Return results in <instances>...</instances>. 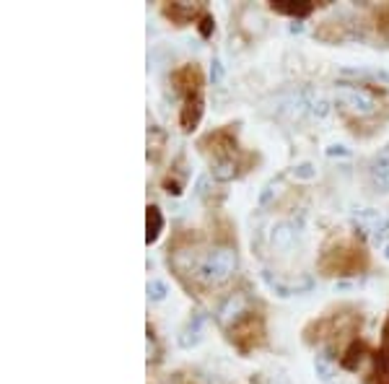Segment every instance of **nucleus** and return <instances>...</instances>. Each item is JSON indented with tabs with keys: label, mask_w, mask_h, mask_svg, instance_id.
Listing matches in <instances>:
<instances>
[{
	"label": "nucleus",
	"mask_w": 389,
	"mask_h": 384,
	"mask_svg": "<svg viewBox=\"0 0 389 384\" xmlns=\"http://www.w3.org/2000/svg\"><path fill=\"white\" fill-rule=\"evenodd\" d=\"M233 270H236V252L231 247H215L200 260L197 278L208 286H218L233 276Z\"/></svg>",
	"instance_id": "obj_1"
},
{
	"label": "nucleus",
	"mask_w": 389,
	"mask_h": 384,
	"mask_svg": "<svg viewBox=\"0 0 389 384\" xmlns=\"http://www.w3.org/2000/svg\"><path fill=\"white\" fill-rule=\"evenodd\" d=\"M335 97H338V104L345 107L350 115H356V117H369V115H374L376 107H379L374 94H369V91L361 89V86H353V83L338 86Z\"/></svg>",
	"instance_id": "obj_2"
},
{
	"label": "nucleus",
	"mask_w": 389,
	"mask_h": 384,
	"mask_svg": "<svg viewBox=\"0 0 389 384\" xmlns=\"http://www.w3.org/2000/svg\"><path fill=\"white\" fill-rule=\"evenodd\" d=\"M247 306H249L247 296H244V294H231L224 301V304H221V309H218V319H221V325L229 327L231 322H239V319H242V315H247Z\"/></svg>",
	"instance_id": "obj_3"
},
{
	"label": "nucleus",
	"mask_w": 389,
	"mask_h": 384,
	"mask_svg": "<svg viewBox=\"0 0 389 384\" xmlns=\"http://www.w3.org/2000/svg\"><path fill=\"white\" fill-rule=\"evenodd\" d=\"M369 174H371L374 187H379L381 192H389V146L381 151L379 156L374 158Z\"/></svg>",
	"instance_id": "obj_4"
},
{
	"label": "nucleus",
	"mask_w": 389,
	"mask_h": 384,
	"mask_svg": "<svg viewBox=\"0 0 389 384\" xmlns=\"http://www.w3.org/2000/svg\"><path fill=\"white\" fill-rule=\"evenodd\" d=\"M200 340H203V317L197 315L194 319H190L185 330L179 333V345H182L185 351H190V348H194Z\"/></svg>",
	"instance_id": "obj_5"
},
{
	"label": "nucleus",
	"mask_w": 389,
	"mask_h": 384,
	"mask_svg": "<svg viewBox=\"0 0 389 384\" xmlns=\"http://www.w3.org/2000/svg\"><path fill=\"white\" fill-rule=\"evenodd\" d=\"M296 242V228L291 224H278V226L272 228V247L275 249H281V252H288Z\"/></svg>",
	"instance_id": "obj_6"
},
{
	"label": "nucleus",
	"mask_w": 389,
	"mask_h": 384,
	"mask_svg": "<svg viewBox=\"0 0 389 384\" xmlns=\"http://www.w3.org/2000/svg\"><path fill=\"white\" fill-rule=\"evenodd\" d=\"M146 226H148V234H146V242H156L158 234H161V228H164V218H161V210L156 206L148 208V216H146Z\"/></svg>",
	"instance_id": "obj_7"
},
{
	"label": "nucleus",
	"mask_w": 389,
	"mask_h": 384,
	"mask_svg": "<svg viewBox=\"0 0 389 384\" xmlns=\"http://www.w3.org/2000/svg\"><path fill=\"white\" fill-rule=\"evenodd\" d=\"M314 372H317V376H320V382L332 384V376H335V372H332L330 356H327V353H317V356H314Z\"/></svg>",
	"instance_id": "obj_8"
},
{
	"label": "nucleus",
	"mask_w": 389,
	"mask_h": 384,
	"mask_svg": "<svg viewBox=\"0 0 389 384\" xmlns=\"http://www.w3.org/2000/svg\"><path fill=\"white\" fill-rule=\"evenodd\" d=\"M306 107H309V112L314 115V117H327L330 115V101L322 97V94H309V99H306Z\"/></svg>",
	"instance_id": "obj_9"
},
{
	"label": "nucleus",
	"mask_w": 389,
	"mask_h": 384,
	"mask_svg": "<svg viewBox=\"0 0 389 384\" xmlns=\"http://www.w3.org/2000/svg\"><path fill=\"white\" fill-rule=\"evenodd\" d=\"M233 174H236V164L231 158H224L213 167V179H218V182H229V179H233Z\"/></svg>",
	"instance_id": "obj_10"
},
{
	"label": "nucleus",
	"mask_w": 389,
	"mask_h": 384,
	"mask_svg": "<svg viewBox=\"0 0 389 384\" xmlns=\"http://www.w3.org/2000/svg\"><path fill=\"white\" fill-rule=\"evenodd\" d=\"M291 177L301 179V182H309V179L317 177V167H314L311 161H301V164H296V167L291 169Z\"/></svg>",
	"instance_id": "obj_11"
},
{
	"label": "nucleus",
	"mask_w": 389,
	"mask_h": 384,
	"mask_svg": "<svg viewBox=\"0 0 389 384\" xmlns=\"http://www.w3.org/2000/svg\"><path fill=\"white\" fill-rule=\"evenodd\" d=\"M146 291H148V299H151V301H164L166 294H169V288H166V283H164V281H158V278H154V281H148Z\"/></svg>",
	"instance_id": "obj_12"
},
{
	"label": "nucleus",
	"mask_w": 389,
	"mask_h": 384,
	"mask_svg": "<svg viewBox=\"0 0 389 384\" xmlns=\"http://www.w3.org/2000/svg\"><path fill=\"white\" fill-rule=\"evenodd\" d=\"M272 8L281 10V13H291V16H304V13H309V6L304 3V6H285V3H272Z\"/></svg>",
	"instance_id": "obj_13"
},
{
	"label": "nucleus",
	"mask_w": 389,
	"mask_h": 384,
	"mask_svg": "<svg viewBox=\"0 0 389 384\" xmlns=\"http://www.w3.org/2000/svg\"><path fill=\"white\" fill-rule=\"evenodd\" d=\"M210 81H213L215 86L224 81V62L218 58H213V62H210Z\"/></svg>",
	"instance_id": "obj_14"
},
{
	"label": "nucleus",
	"mask_w": 389,
	"mask_h": 384,
	"mask_svg": "<svg viewBox=\"0 0 389 384\" xmlns=\"http://www.w3.org/2000/svg\"><path fill=\"white\" fill-rule=\"evenodd\" d=\"M275 187H278V182H267V185H265V190L260 192V206H267V203H270Z\"/></svg>",
	"instance_id": "obj_15"
},
{
	"label": "nucleus",
	"mask_w": 389,
	"mask_h": 384,
	"mask_svg": "<svg viewBox=\"0 0 389 384\" xmlns=\"http://www.w3.org/2000/svg\"><path fill=\"white\" fill-rule=\"evenodd\" d=\"M327 156H342V158H348L350 156V148H345V146H330V148H327Z\"/></svg>",
	"instance_id": "obj_16"
},
{
	"label": "nucleus",
	"mask_w": 389,
	"mask_h": 384,
	"mask_svg": "<svg viewBox=\"0 0 389 384\" xmlns=\"http://www.w3.org/2000/svg\"><path fill=\"white\" fill-rule=\"evenodd\" d=\"M291 31H293V34H301V31H304V24H301V21H293Z\"/></svg>",
	"instance_id": "obj_17"
},
{
	"label": "nucleus",
	"mask_w": 389,
	"mask_h": 384,
	"mask_svg": "<svg viewBox=\"0 0 389 384\" xmlns=\"http://www.w3.org/2000/svg\"><path fill=\"white\" fill-rule=\"evenodd\" d=\"M154 353H156V345L151 340V335H148V358H154Z\"/></svg>",
	"instance_id": "obj_18"
},
{
	"label": "nucleus",
	"mask_w": 389,
	"mask_h": 384,
	"mask_svg": "<svg viewBox=\"0 0 389 384\" xmlns=\"http://www.w3.org/2000/svg\"><path fill=\"white\" fill-rule=\"evenodd\" d=\"M272 384H288V382H285L283 376H275V379H272Z\"/></svg>",
	"instance_id": "obj_19"
},
{
	"label": "nucleus",
	"mask_w": 389,
	"mask_h": 384,
	"mask_svg": "<svg viewBox=\"0 0 389 384\" xmlns=\"http://www.w3.org/2000/svg\"><path fill=\"white\" fill-rule=\"evenodd\" d=\"M384 257H387V260H389V244L384 247Z\"/></svg>",
	"instance_id": "obj_20"
}]
</instances>
